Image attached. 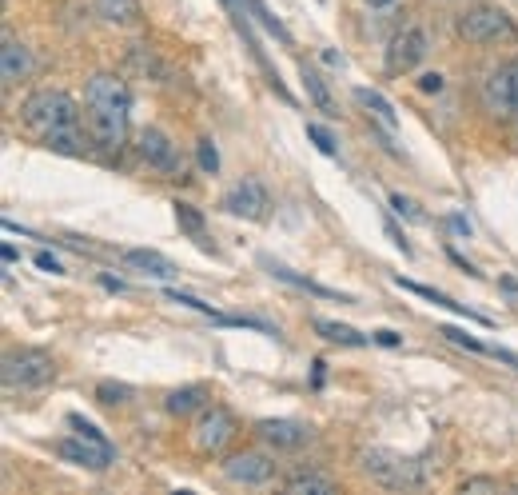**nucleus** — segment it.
Instances as JSON below:
<instances>
[{
  "label": "nucleus",
  "instance_id": "obj_21",
  "mask_svg": "<svg viewBox=\"0 0 518 495\" xmlns=\"http://www.w3.org/2000/svg\"><path fill=\"white\" fill-rule=\"evenodd\" d=\"M355 104L367 108V116H371L379 128H387V132L399 128V116H395V108H391L387 96H379V92H371V88H355Z\"/></svg>",
  "mask_w": 518,
  "mask_h": 495
},
{
  "label": "nucleus",
  "instance_id": "obj_41",
  "mask_svg": "<svg viewBox=\"0 0 518 495\" xmlns=\"http://www.w3.org/2000/svg\"><path fill=\"white\" fill-rule=\"evenodd\" d=\"M507 68H511V84H515V96H518V56L507 64Z\"/></svg>",
  "mask_w": 518,
  "mask_h": 495
},
{
  "label": "nucleus",
  "instance_id": "obj_5",
  "mask_svg": "<svg viewBox=\"0 0 518 495\" xmlns=\"http://www.w3.org/2000/svg\"><path fill=\"white\" fill-rule=\"evenodd\" d=\"M236 436H240V420H236L224 404H208L204 412H196V420H192V428H188L192 452H196V456H208V460L224 456V452L236 444Z\"/></svg>",
  "mask_w": 518,
  "mask_h": 495
},
{
  "label": "nucleus",
  "instance_id": "obj_4",
  "mask_svg": "<svg viewBox=\"0 0 518 495\" xmlns=\"http://www.w3.org/2000/svg\"><path fill=\"white\" fill-rule=\"evenodd\" d=\"M4 392L8 396H24V392H40L56 380V360L44 348H12L4 352V368H0Z\"/></svg>",
  "mask_w": 518,
  "mask_h": 495
},
{
  "label": "nucleus",
  "instance_id": "obj_42",
  "mask_svg": "<svg viewBox=\"0 0 518 495\" xmlns=\"http://www.w3.org/2000/svg\"><path fill=\"white\" fill-rule=\"evenodd\" d=\"M371 8H387V4H395V0H367Z\"/></svg>",
  "mask_w": 518,
  "mask_h": 495
},
{
  "label": "nucleus",
  "instance_id": "obj_9",
  "mask_svg": "<svg viewBox=\"0 0 518 495\" xmlns=\"http://www.w3.org/2000/svg\"><path fill=\"white\" fill-rule=\"evenodd\" d=\"M220 472H224V480H232V484H240V488H263V484H271V476H275V460H271L267 452L244 448V452H236V456H224Z\"/></svg>",
  "mask_w": 518,
  "mask_h": 495
},
{
  "label": "nucleus",
  "instance_id": "obj_26",
  "mask_svg": "<svg viewBox=\"0 0 518 495\" xmlns=\"http://www.w3.org/2000/svg\"><path fill=\"white\" fill-rule=\"evenodd\" d=\"M439 336H447L451 344H459V348H467V352H479V356H491V344H483V340H475V336H467L463 328H451V324H443V328H439Z\"/></svg>",
  "mask_w": 518,
  "mask_h": 495
},
{
  "label": "nucleus",
  "instance_id": "obj_23",
  "mask_svg": "<svg viewBox=\"0 0 518 495\" xmlns=\"http://www.w3.org/2000/svg\"><path fill=\"white\" fill-rule=\"evenodd\" d=\"M315 332L323 340H331V344H343V348H367L371 344V336H363V332H355L347 324H335V320H315Z\"/></svg>",
  "mask_w": 518,
  "mask_h": 495
},
{
  "label": "nucleus",
  "instance_id": "obj_28",
  "mask_svg": "<svg viewBox=\"0 0 518 495\" xmlns=\"http://www.w3.org/2000/svg\"><path fill=\"white\" fill-rule=\"evenodd\" d=\"M244 4H248V8L256 12V20L263 24V28H267V32H271V36H275V40L291 44V32H287V28H283V24H279V20H275V16H271V12L263 8V0H244Z\"/></svg>",
  "mask_w": 518,
  "mask_h": 495
},
{
  "label": "nucleus",
  "instance_id": "obj_36",
  "mask_svg": "<svg viewBox=\"0 0 518 495\" xmlns=\"http://www.w3.org/2000/svg\"><path fill=\"white\" fill-rule=\"evenodd\" d=\"M36 268H40V272H52V276H60V272H64V268H60V260H56V256H48V252H36Z\"/></svg>",
  "mask_w": 518,
  "mask_h": 495
},
{
  "label": "nucleus",
  "instance_id": "obj_40",
  "mask_svg": "<svg viewBox=\"0 0 518 495\" xmlns=\"http://www.w3.org/2000/svg\"><path fill=\"white\" fill-rule=\"evenodd\" d=\"M100 284H104V288H112V292H124V284H120V280H112V276H104Z\"/></svg>",
  "mask_w": 518,
  "mask_h": 495
},
{
  "label": "nucleus",
  "instance_id": "obj_7",
  "mask_svg": "<svg viewBox=\"0 0 518 495\" xmlns=\"http://www.w3.org/2000/svg\"><path fill=\"white\" fill-rule=\"evenodd\" d=\"M136 156H140V164H144L148 172H156V176H168V180L184 176V156H180L176 140H172L164 128H144V132L136 136Z\"/></svg>",
  "mask_w": 518,
  "mask_h": 495
},
{
  "label": "nucleus",
  "instance_id": "obj_39",
  "mask_svg": "<svg viewBox=\"0 0 518 495\" xmlns=\"http://www.w3.org/2000/svg\"><path fill=\"white\" fill-rule=\"evenodd\" d=\"M0 256H4V264H16V248H12V244H4Z\"/></svg>",
  "mask_w": 518,
  "mask_h": 495
},
{
  "label": "nucleus",
  "instance_id": "obj_3",
  "mask_svg": "<svg viewBox=\"0 0 518 495\" xmlns=\"http://www.w3.org/2000/svg\"><path fill=\"white\" fill-rule=\"evenodd\" d=\"M20 124L36 140H44V136H52L60 128L80 124V104L64 88H40V92H32V96L20 100Z\"/></svg>",
  "mask_w": 518,
  "mask_h": 495
},
{
  "label": "nucleus",
  "instance_id": "obj_43",
  "mask_svg": "<svg viewBox=\"0 0 518 495\" xmlns=\"http://www.w3.org/2000/svg\"><path fill=\"white\" fill-rule=\"evenodd\" d=\"M515 136H518V128H515Z\"/></svg>",
  "mask_w": 518,
  "mask_h": 495
},
{
  "label": "nucleus",
  "instance_id": "obj_13",
  "mask_svg": "<svg viewBox=\"0 0 518 495\" xmlns=\"http://www.w3.org/2000/svg\"><path fill=\"white\" fill-rule=\"evenodd\" d=\"M256 436L275 452H295V448L311 444V428L299 420H259Z\"/></svg>",
  "mask_w": 518,
  "mask_h": 495
},
{
  "label": "nucleus",
  "instance_id": "obj_19",
  "mask_svg": "<svg viewBox=\"0 0 518 495\" xmlns=\"http://www.w3.org/2000/svg\"><path fill=\"white\" fill-rule=\"evenodd\" d=\"M204 408H208V388H204V384L176 388V392H168V400H164V412H168V416H176V420L196 416V412H204Z\"/></svg>",
  "mask_w": 518,
  "mask_h": 495
},
{
  "label": "nucleus",
  "instance_id": "obj_34",
  "mask_svg": "<svg viewBox=\"0 0 518 495\" xmlns=\"http://www.w3.org/2000/svg\"><path fill=\"white\" fill-rule=\"evenodd\" d=\"M419 92H423V96H439V92H443V76H439V72L419 76Z\"/></svg>",
  "mask_w": 518,
  "mask_h": 495
},
{
  "label": "nucleus",
  "instance_id": "obj_38",
  "mask_svg": "<svg viewBox=\"0 0 518 495\" xmlns=\"http://www.w3.org/2000/svg\"><path fill=\"white\" fill-rule=\"evenodd\" d=\"M447 224H451V228H455V232H459V236H467V240H471V224H467V220H463V216H451V220H447Z\"/></svg>",
  "mask_w": 518,
  "mask_h": 495
},
{
  "label": "nucleus",
  "instance_id": "obj_1",
  "mask_svg": "<svg viewBox=\"0 0 518 495\" xmlns=\"http://www.w3.org/2000/svg\"><path fill=\"white\" fill-rule=\"evenodd\" d=\"M128 120H132V92L120 76L96 72L84 84V124L104 152H120L128 144Z\"/></svg>",
  "mask_w": 518,
  "mask_h": 495
},
{
  "label": "nucleus",
  "instance_id": "obj_29",
  "mask_svg": "<svg viewBox=\"0 0 518 495\" xmlns=\"http://www.w3.org/2000/svg\"><path fill=\"white\" fill-rule=\"evenodd\" d=\"M307 140H315V148H319L323 156H339V148H335V136H331L323 124H307Z\"/></svg>",
  "mask_w": 518,
  "mask_h": 495
},
{
  "label": "nucleus",
  "instance_id": "obj_33",
  "mask_svg": "<svg viewBox=\"0 0 518 495\" xmlns=\"http://www.w3.org/2000/svg\"><path fill=\"white\" fill-rule=\"evenodd\" d=\"M459 492H463V495H475V492H503V484H499V480H487V476H479V480H463V484H459Z\"/></svg>",
  "mask_w": 518,
  "mask_h": 495
},
{
  "label": "nucleus",
  "instance_id": "obj_30",
  "mask_svg": "<svg viewBox=\"0 0 518 495\" xmlns=\"http://www.w3.org/2000/svg\"><path fill=\"white\" fill-rule=\"evenodd\" d=\"M68 428H72V432H80V436H88V440H96V444H108V436H104L96 424H88L84 416H76V412L68 416ZM108 448H112V444H108Z\"/></svg>",
  "mask_w": 518,
  "mask_h": 495
},
{
  "label": "nucleus",
  "instance_id": "obj_31",
  "mask_svg": "<svg viewBox=\"0 0 518 495\" xmlns=\"http://www.w3.org/2000/svg\"><path fill=\"white\" fill-rule=\"evenodd\" d=\"M391 208H395L403 220H411V224H423V220H427V216H423V212H419V208H415L407 196H399V192H391Z\"/></svg>",
  "mask_w": 518,
  "mask_h": 495
},
{
  "label": "nucleus",
  "instance_id": "obj_37",
  "mask_svg": "<svg viewBox=\"0 0 518 495\" xmlns=\"http://www.w3.org/2000/svg\"><path fill=\"white\" fill-rule=\"evenodd\" d=\"M387 236H391V240H395V244H399V248H403V256H411V244H407V240H403V232H399V228H395V224H387Z\"/></svg>",
  "mask_w": 518,
  "mask_h": 495
},
{
  "label": "nucleus",
  "instance_id": "obj_2",
  "mask_svg": "<svg viewBox=\"0 0 518 495\" xmlns=\"http://www.w3.org/2000/svg\"><path fill=\"white\" fill-rule=\"evenodd\" d=\"M355 468H359L371 484L391 488V492L427 488L431 476H435L431 456H399V452H391V448H359V452H355Z\"/></svg>",
  "mask_w": 518,
  "mask_h": 495
},
{
  "label": "nucleus",
  "instance_id": "obj_11",
  "mask_svg": "<svg viewBox=\"0 0 518 495\" xmlns=\"http://www.w3.org/2000/svg\"><path fill=\"white\" fill-rule=\"evenodd\" d=\"M224 208L240 220H267V208H271V196L267 188L259 184L256 176H244L228 196H224Z\"/></svg>",
  "mask_w": 518,
  "mask_h": 495
},
{
  "label": "nucleus",
  "instance_id": "obj_20",
  "mask_svg": "<svg viewBox=\"0 0 518 495\" xmlns=\"http://www.w3.org/2000/svg\"><path fill=\"white\" fill-rule=\"evenodd\" d=\"M283 492L287 495H331L335 492V480L323 476V472H315V468H299V472H291V476L283 480Z\"/></svg>",
  "mask_w": 518,
  "mask_h": 495
},
{
  "label": "nucleus",
  "instance_id": "obj_12",
  "mask_svg": "<svg viewBox=\"0 0 518 495\" xmlns=\"http://www.w3.org/2000/svg\"><path fill=\"white\" fill-rule=\"evenodd\" d=\"M483 108H487L491 116H499V120L518 116V96H515V84H511V68H507V64L495 68V72H487V80H483Z\"/></svg>",
  "mask_w": 518,
  "mask_h": 495
},
{
  "label": "nucleus",
  "instance_id": "obj_6",
  "mask_svg": "<svg viewBox=\"0 0 518 495\" xmlns=\"http://www.w3.org/2000/svg\"><path fill=\"white\" fill-rule=\"evenodd\" d=\"M455 32L467 44H499V40H511L515 36V20L503 8H495V4H475V8H467L455 20Z\"/></svg>",
  "mask_w": 518,
  "mask_h": 495
},
{
  "label": "nucleus",
  "instance_id": "obj_18",
  "mask_svg": "<svg viewBox=\"0 0 518 495\" xmlns=\"http://www.w3.org/2000/svg\"><path fill=\"white\" fill-rule=\"evenodd\" d=\"M124 260H128L132 268H140L144 276H152V280H176V276H180V268H176L168 256L152 252V248H128Z\"/></svg>",
  "mask_w": 518,
  "mask_h": 495
},
{
  "label": "nucleus",
  "instance_id": "obj_17",
  "mask_svg": "<svg viewBox=\"0 0 518 495\" xmlns=\"http://www.w3.org/2000/svg\"><path fill=\"white\" fill-rule=\"evenodd\" d=\"M299 76H303V92H307V100H311L327 120H339V104H335V96H331V84H327L311 64H299Z\"/></svg>",
  "mask_w": 518,
  "mask_h": 495
},
{
  "label": "nucleus",
  "instance_id": "obj_35",
  "mask_svg": "<svg viewBox=\"0 0 518 495\" xmlns=\"http://www.w3.org/2000/svg\"><path fill=\"white\" fill-rule=\"evenodd\" d=\"M371 344H383V348H399V344H403V336H399V332H387V328H379V332H371Z\"/></svg>",
  "mask_w": 518,
  "mask_h": 495
},
{
  "label": "nucleus",
  "instance_id": "obj_14",
  "mask_svg": "<svg viewBox=\"0 0 518 495\" xmlns=\"http://www.w3.org/2000/svg\"><path fill=\"white\" fill-rule=\"evenodd\" d=\"M32 68H36L32 48H28L24 40H16L12 32H4V48H0V80H4V88H12V84H20V80H28V76H32Z\"/></svg>",
  "mask_w": 518,
  "mask_h": 495
},
{
  "label": "nucleus",
  "instance_id": "obj_8",
  "mask_svg": "<svg viewBox=\"0 0 518 495\" xmlns=\"http://www.w3.org/2000/svg\"><path fill=\"white\" fill-rule=\"evenodd\" d=\"M427 56H431V36H427L419 24H411V28H403V32L387 44V72H391V76H407V72H415Z\"/></svg>",
  "mask_w": 518,
  "mask_h": 495
},
{
  "label": "nucleus",
  "instance_id": "obj_32",
  "mask_svg": "<svg viewBox=\"0 0 518 495\" xmlns=\"http://www.w3.org/2000/svg\"><path fill=\"white\" fill-rule=\"evenodd\" d=\"M200 168H204L208 176H216V172H220V152H216V144H212V140H200Z\"/></svg>",
  "mask_w": 518,
  "mask_h": 495
},
{
  "label": "nucleus",
  "instance_id": "obj_22",
  "mask_svg": "<svg viewBox=\"0 0 518 495\" xmlns=\"http://www.w3.org/2000/svg\"><path fill=\"white\" fill-rule=\"evenodd\" d=\"M395 288H403V292H415V296L431 300L435 308H447V312H459V316H467V320H483V324H491L487 316H475V312H467V304H455L451 296H443V292H435V288H427V284H415V280H403V276H395Z\"/></svg>",
  "mask_w": 518,
  "mask_h": 495
},
{
  "label": "nucleus",
  "instance_id": "obj_15",
  "mask_svg": "<svg viewBox=\"0 0 518 495\" xmlns=\"http://www.w3.org/2000/svg\"><path fill=\"white\" fill-rule=\"evenodd\" d=\"M48 152H60V156H88L92 152V132H88V124H72V128H60V132H52V136H44L40 140Z\"/></svg>",
  "mask_w": 518,
  "mask_h": 495
},
{
  "label": "nucleus",
  "instance_id": "obj_27",
  "mask_svg": "<svg viewBox=\"0 0 518 495\" xmlns=\"http://www.w3.org/2000/svg\"><path fill=\"white\" fill-rule=\"evenodd\" d=\"M96 400H100L104 408H120V404H128V400H132V388H128V384H112V380H104V384L96 388Z\"/></svg>",
  "mask_w": 518,
  "mask_h": 495
},
{
  "label": "nucleus",
  "instance_id": "obj_16",
  "mask_svg": "<svg viewBox=\"0 0 518 495\" xmlns=\"http://www.w3.org/2000/svg\"><path fill=\"white\" fill-rule=\"evenodd\" d=\"M92 16L112 28H136L144 20L140 0H92Z\"/></svg>",
  "mask_w": 518,
  "mask_h": 495
},
{
  "label": "nucleus",
  "instance_id": "obj_24",
  "mask_svg": "<svg viewBox=\"0 0 518 495\" xmlns=\"http://www.w3.org/2000/svg\"><path fill=\"white\" fill-rule=\"evenodd\" d=\"M271 272H275L279 280H287V284H295V288L311 292V296H323V300H339V304H351V296H339L335 288H323V284H315V280H307V276H295V272H291V268H283V264H271Z\"/></svg>",
  "mask_w": 518,
  "mask_h": 495
},
{
  "label": "nucleus",
  "instance_id": "obj_10",
  "mask_svg": "<svg viewBox=\"0 0 518 495\" xmlns=\"http://www.w3.org/2000/svg\"><path fill=\"white\" fill-rule=\"evenodd\" d=\"M56 456L60 460H68V464H76V468H84V472H108L112 468V448L108 444H96V440H88V436H68V440H60L56 444Z\"/></svg>",
  "mask_w": 518,
  "mask_h": 495
},
{
  "label": "nucleus",
  "instance_id": "obj_25",
  "mask_svg": "<svg viewBox=\"0 0 518 495\" xmlns=\"http://www.w3.org/2000/svg\"><path fill=\"white\" fill-rule=\"evenodd\" d=\"M176 224H180L192 240H204L208 220H204V212H200V208H192V204H176Z\"/></svg>",
  "mask_w": 518,
  "mask_h": 495
}]
</instances>
